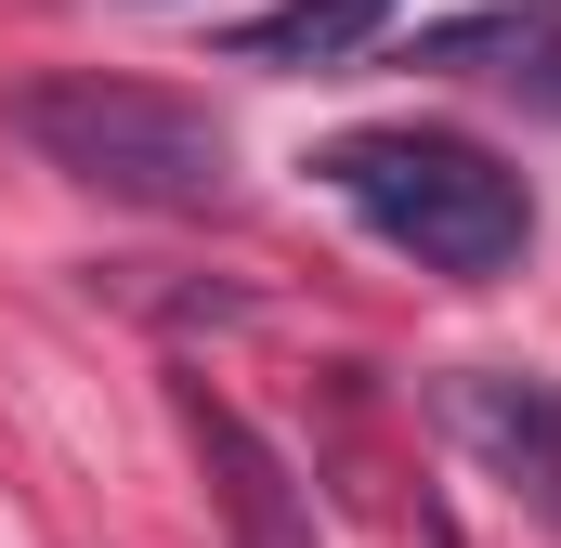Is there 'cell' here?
Returning a JSON list of instances; mask_svg holds the SVG:
<instances>
[{"label":"cell","mask_w":561,"mask_h":548,"mask_svg":"<svg viewBox=\"0 0 561 548\" xmlns=\"http://www.w3.org/2000/svg\"><path fill=\"white\" fill-rule=\"evenodd\" d=\"M444 431L510 496H536V523H561V379H536V366H470V379H444Z\"/></svg>","instance_id":"277c9868"},{"label":"cell","mask_w":561,"mask_h":548,"mask_svg":"<svg viewBox=\"0 0 561 548\" xmlns=\"http://www.w3.org/2000/svg\"><path fill=\"white\" fill-rule=\"evenodd\" d=\"M419 66H470V79H536V105H561V0H496V13H457L419 26Z\"/></svg>","instance_id":"5b68a950"},{"label":"cell","mask_w":561,"mask_h":548,"mask_svg":"<svg viewBox=\"0 0 561 548\" xmlns=\"http://www.w3.org/2000/svg\"><path fill=\"white\" fill-rule=\"evenodd\" d=\"M13 132L39 144L66 183L118 196V209H170V222L236 209V132H222L209 105L157 92V79H105V66L26 79V92H13Z\"/></svg>","instance_id":"7a4b0ae2"},{"label":"cell","mask_w":561,"mask_h":548,"mask_svg":"<svg viewBox=\"0 0 561 548\" xmlns=\"http://www.w3.org/2000/svg\"><path fill=\"white\" fill-rule=\"evenodd\" d=\"M313 170H327V196L379 249H405L419 274L496 287V274L536 249V183L510 157H483L470 132H340Z\"/></svg>","instance_id":"6da1fadb"},{"label":"cell","mask_w":561,"mask_h":548,"mask_svg":"<svg viewBox=\"0 0 561 548\" xmlns=\"http://www.w3.org/2000/svg\"><path fill=\"white\" fill-rule=\"evenodd\" d=\"M183 444H196V470H209L222 548H327V536H313V483L262 444V418L222 406L209 379H183Z\"/></svg>","instance_id":"3957f363"},{"label":"cell","mask_w":561,"mask_h":548,"mask_svg":"<svg viewBox=\"0 0 561 548\" xmlns=\"http://www.w3.org/2000/svg\"><path fill=\"white\" fill-rule=\"evenodd\" d=\"M366 39H392V0H275V13H249L222 53L262 66V79H327V66H353Z\"/></svg>","instance_id":"8992f818"}]
</instances>
